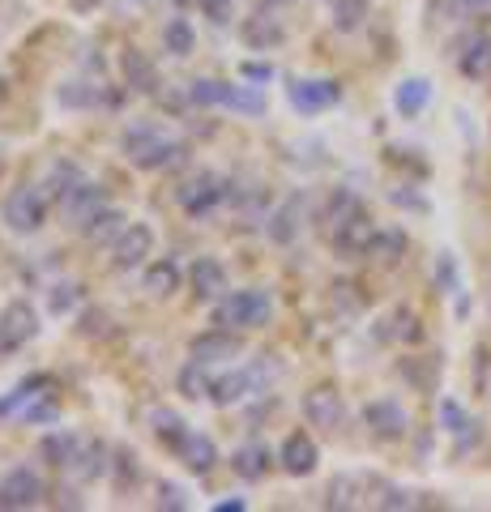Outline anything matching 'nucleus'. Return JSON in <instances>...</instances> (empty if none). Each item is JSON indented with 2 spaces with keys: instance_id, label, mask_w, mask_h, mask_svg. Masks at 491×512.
Listing matches in <instances>:
<instances>
[{
  "instance_id": "nucleus-6",
  "label": "nucleus",
  "mask_w": 491,
  "mask_h": 512,
  "mask_svg": "<svg viewBox=\"0 0 491 512\" xmlns=\"http://www.w3.org/2000/svg\"><path fill=\"white\" fill-rule=\"evenodd\" d=\"M35 333H39V316H35V308H30L26 299L9 303V308L0 312V355H9V350L26 346L30 338H35Z\"/></svg>"
},
{
  "instance_id": "nucleus-27",
  "label": "nucleus",
  "mask_w": 491,
  "mask_h": 512,
  "mask_svg": "<svg viewBox=\"0 0 491 512\" xmlns=\"http://www.w3.org/2000/svg\"><path fill=\"white\" fill-rule=\"evenodd\" d=\"M146 291H150L154 299H167V295H176V291H180V265L171 261V256L146 269Z\"/></svg>"
},
{
  "instance_id": "nucleus-45",
  "label": "nucleus",
  "mask_w": 491,
  "mask_h": 512,
  "mask_svg": "<svg viewBox=\"0 0 491 512\" xmlns=\"http://www.w3.org/2000/svg\"><path fill=\"white\" fill-rule=\"evenodd\" d=\"M393 325H398L393 333H398L402 342H415V338H419V320H415V312H398V316H393Z\"/></svg>"
},
{
  "instance_id": "nucleus-21",
  "label": "nucleus",
  "mask_w": 491,
  "mask_h": 512,
  "mask_svg": "<svg viewBox=\"0 0 491 512\" xmlns=\"http://www.w3.org/2000/svg\"><path fill=\"white\" fill-rule=\"evenodd\" d=\"M457 69H462V77H470V82L491 77V35H474L466 43V52L457 56Z\"/></svg>"
},
{
  "instance_id": "nucleus-4",
  "label": "nucleus",
  "mask_w": 491,
  "mask_h": 512,
  "mask_svg": "<svg viewBox=\"0 0 491 512\" xmlns=\"http://www.w3.org/2000/svg\"><path fill=\"white\" fill-rule=\"evenodd\" d=\"M176 197H180V210L188 218H210L218 205H223V180H218L214 171H197L193 180L180 184Z\"/></svg>"
},
{
  "instance_id": "nucleus-31",
  "label": "nucleus",
  "mask_w": 491,
  "mask_h": 512,
  "mask_svg": "<svg viewBox=\"0 0 491 512\" xmlns=\"http://www.w3.org/2000/svg\"><path fill=\"white\" fill-rule=\"evenodd\" d=\"M82 180H86V171L77 167V163H52V175H47V192H52L56 201H65Z\"/></svg>"
},
{
  "instance_id": "nucleus-26",
  "label": "nucleus",
  "mask_w": 491,
  "mask_h": 512,
  "mask_svg": "<svg viewBox=\"0 0 491 512\" xmlns=\"http://www.w3.org/2000/svg\"><path fill=\"white\" fill-rule=\"evenodd\" d=\"M77 448H82V436H73V431H52V436H43V444H39V453L52 461L56 470H65L69 461L77 457Z\"/></svg>"
},
{
  "instance_id": "nucleus-40",
  "label": "nucleus",
  "mask_w": 491,
  "mask_h": 512,
  "mask_svg": "<svg viewBox=\"0 0 491 512\" xmlns=\"http://www.w3.org/2000/svg\"><path fill=\"white\" fill-rule=\"evenodd\" d=\"M440 423H445V431H453V436H466V431L474 427L470 419H466V410L453 402V397H445V402H440Z\"/></svg>"
},
{
  "instance_id": "nucleus-49",
  "label": "nucleus",
  "mask_w": 491,
  "mask_h": 512,
  "mask_svg": "<svg viewBox=\"0 0 491 512\" xmlns=\"http://www.w3.org/2000/svg\"><path fill=\"white\" fill-rule=\"evenodd\" d=\"M197 5H201L205 13H210V18H218V22H223V13L231 9V0H197Z\"/></svg>"
},
{
  "instance_id": "nucleus-25",
  "label": "nucleus",
  "mask_w": 491,
  "mask_h": 512,
  "mask_svg": "<svg viewBox=\"0 0 491 512\" xmlns=\"http://www.w3.org/2000/svg\"><path fill=\"white\" fill-rule=\"evenodd\" d=\"M150 427H154V436L171 448V453H180L184 440H188V431H193L176 410H154V414H150Z\"/></svg>"
},
{
  "instance_id": "nucleus-50",
  "label": "nucleus",
  "mask_w": 491,
  "mask_h": 512,
  "mask_svg": "<svg viewBox=\"0 0 491 512\" xmlns=\"http://www.w3.org/2000/svg\"><path fill=\"white\" fill-rule=\"evenodd\" d=\"M69 5H73L77 13H90V9H99V5H103V0H69Z\"/></svg>"
},
{
  "instance_id": "nucleus-18",
  "label": "nucleus",
  "mask_w": 491,
  "mask_h": 512,
  "mask_svg": "<svg viewBox=\"0 0 491 512\" xmlns=\"http://www.w3.org/2000/svg\"><path fill=\"white\" fill-rule=\"evenodd\" d=\"M240 35H244L248 47H257V52H269V47H278L282 39H287V30H282V22H278L269 9H257L252 18H244Z\"/></svg>"
},
{
  "instance_id": "nucleus-8",
  "label": "nucleus",
  "mask_w": 491,
  "mask_h": 512,
  "mask_svg": "<svg viewBox=\"0 0 491 512\" xmlns=\"http://www.w3.org/2000/svg\"><path fill=\"white\" fill-rule=\"evenodd\" d=\"M43 504V478L35 470H9L0 474V508H35Z\"/></svg>"
},
{
  "instance_id": "nucleus-16",
  "label": "nucleus",
  "mask_w": 491,
  "mask_h": 512,
  "mask_svg": "<svg viewBox=\"0 0 491 512\" xmlns=\"http://www.w3.org/2000/svg\"><path fill=\"white\" fill-rule=\"evenodd\" d=\"M304 210H308V201L304 197H291V201H282L274 214H269V222H265V231H269V239L274 244H291V239L304 231Z\"/></svg>"
},
{
  "instance_id": "nucleus-28",
  "label": "nucleus",
  "mask_w": 491,
  "mask_h": 512,
  "mask_svg": "<svg viewBox=\"0 0 491 512\" xmlns=\"http://www.w3.org/2000/svg\"><path fill=\"white\" fill-rule=\"evenodd\" d=\"M427 99H432V86H427L423 77H406V82L398 86V94H393V107H398L402 116H419V111L427 107Z\"/></svg>"
},
{
  "instance_id": "nucleus-13",
  "label": "nucleus",
  "mask_w": 491,
  "mask_h": 512,
  "mask_svg": "<svg viewBox=\"0 0 491 512\" xmlns=\"http://www.w3.org/2000/svg\"><path fill=\"white\" fill-rule=\"evenodd\" d=\"M316 461H321V448H316L312 436H304V431L287 436V444H282V453H278V466L291 478H308L316 470Z\"/></svg>"
},
{
  "instance_id": "nucleus-15",
  "label": "nucleus",
  "mask_w": 491,
  "mask_h": 512,
  "mask_svg": "<svg viewBox=\"0 0 491 512\" xmlns=\"http://www.w3.org/2000/svg\"><path fill=\"white\" fill-rule=\"evenodd\" d=\"M120 73H124V86L133 94H154L158 90V69L146 52H137V47H124L120 56Z\"/></svg>"
},
{
  "instance_id": "nucleus-37",
  "label": "nucleus",
  "mask_w": 491,
  "mask_h": 512,
  "mask_svg": "<svg viewBox=\"0 0 491 512\" xmlns=\"http://www.w3.org/2000/svg\"><path fill=\"white\" fill-rule=\"evenodd\" d=\"M77 303H82V286L77 282H60V286H52V295H47V308L56 316H69Z\"/></svg>"
},
{
  "instance_id": "nucleus-47",
  "label": "nucleus",
  "mask_w": 491,
  "mask_h": 512,
  "mask_svg": "<svg viewBox=\"0 0 491 512\" xmlns=\"http://www.w3.org/2000/svg\"><path fill=\"white\" fill-rule=\"evenodd\" d=\"M107 333V316L103 312H86L82 316V338H103Z\"/></svg>"
},
{
  "instance_id": "nucleus-30",
  "label": "nucleus",
  "mask_w": 491,
  "mask_h": 512,
  "mask_svg": "<svg viewBox=\"0 0 491 512\" xmlns=\"http://www.w3.org/2000/svg\"><path fill=\"white\" fill-rule=\"evenodd\" d=\"M223 107H231V111H244V116H261V111H265V94H261L257 86H231V82H227Z\"/></svg>"
},
{
  "instance_id": "nucleus-10",
  "label": "nucleus",
  "mask_w": 491,
  "mask_h": 512,
  "mask_svg": "<svg viewBox=\"0 0 491 512\" xmlns=\"http://www.w3.org/2000/svg\"><path fill=\"white\" fill-rule=\"evenodd\" d=\"M150 252H154V231L146 227V222H129L124 235L112 244V265L116 269H137V265H146Z\"/></svg>"
},
{
  "instance_id": "nucleus-14",
  "label": "nucleus",
  "mask_w": 491,
  "mask_h": 512,
  "mask_svg": "<svg viewBox=\"0 0 491 512\" xmlns=\"http://www.w3.org/2000/svg\"><path fill=\"white\" fill-rule=\"evenodd\" d=\"M376 231H380V227L368 218V210H363V214H355L351 222H342V227L329 231V235H334V248H338V252H346V256H368Z\"/></svg>"
},
{
  "instance_id": "nucleus-17",
  "label": "nucleus",
  "mask_w": 491,
  "mask_h": 512,
  "mask_svg": "<svg viewBox=\"0 0 491 512\" xmlns=\"http://www.w3.org/2000/svg\"><path fill=\"white\" fill-rule=\"evenodd\" d=\"M188 282H193L197 299H218L227 291V269H223V261H214V256H197L193 269H188Z\"/></svg>"
},
{
  "instance_id": "nucleus-2",
  "label": "nucleus",
  "mask_w": 491,
  "mask_h": 512,
  "mask_svg": "<svg viewBox=\"0 0 491 512\" xmlns=\"http://www.w3.org/2000/svg\"><path fill=\"white\" fill-rule=\"evenodd\" d=\"M269 320H274V295L257 291V286L218 299V308H214V325H223V329H261Z\"/></svg>"
},
{
  "instance_id": "nucleus-51",
  "label": "nucleus",
  "mask_w": 491,
  "mask_h": 512,
  "mask_svg": "<svg viewBox=\"0 0 491 512\" xmlns=\"http://www.w3.org/2000/svg\"><path fill=\"white\" fill-rule=\"evenodd\" d=\"M218 512H244V500H223V504H218Z\"/></svg>"
},
{
  "instance_id": "nucleus-46",
  "label": "nucleus",
  "mask_w": 491,
  "mask_h": 512,
  "mask_svg": "<svg viewBox=\"0 0 491 512\" xmlns=\"http://www.w3.org/2000/svg\"><path fill=\"white\" fill-rule=\"evenodd\" d=\"M240 73L248 77V82H261V86H265V82H274V64H261V60H248Z\"/></svg>"
},
{
  "instance_id": "nucleus-24",
  "label": "nucleus",
  "mask_w": 491,
  "mask_h": 512,
  "mask_svg": "<svg viewBox=\"0 0 491 512\" xmlns=\"http://www.w3.org/2000/svg\"><path fill=\"white\" fill-rule=\"evenodd\" d=\"M269 448L265 444H244V448H235L231 453V470L240 474V478H248V483H257V478H265L269 474Z\"/></svg>"
},
{
  "instance_id": "nucleus-43",
  "label": "nucleus",
  "mask_w": 491,
  "mask_h": 512,
  "mask_svg": "<svg viewBox=\"0 0 491 512\" xmlns=\"http://www.w3.org/2000/svg\"><path fill=\"white\" fill-rule=\"evenodd\" d=\"M158 508L184 512V508H188V500H184V487H180V483H163V487H158Z\"/></svg>"
},
{
  "instance_id": "nucleus-42",
  "label": "nucleus",
  "mask_w": 491,
  "mask_h": 512,
  "mask_svg": "<svg viewBox=\"0 0 491 512\" xmlns=\"http://www.w3.org/2000/svg\"><path fill=\"white\" fill-rule=\"evenodd\" d=\"M112 466H116V483H120V487H133L137 478H141V466H137V457L129 453V448H120Z\"/></svg>"
},
{
  "instance_id": "nucleus-11",
  "label": "nucleus",
  "mask_w": 491,
  "mask_h": 512,
  "mask_svg": "<svg viewBox=\"0 0 491 512\" xmlns=\"http://www.w3.org/2000/svg\"><path fill=\"white\" fill-rule=\"evenodd\" d=\"M304 419L312 427H321V431H338L346 423V406H342V393L338 389H329V384H321V389H312L304 397Z\"/></svg>"
},
{
  "instance_id": "nucleus-33",
  "label": "nucleus",
  "mask_w": 491,
  "mask_h": 512,
  "mask_svg": "<svg viewBox=\"0 0 491 512\" xmlns=\"http://www.w3.org/2000/svg\"><path fill=\"white\" fill-rule=\"evenodd\" d=\"M180 393H184V397H193V402H201V397H210V393H214V380L205 376V363L188 359V367L180 372Z\"/></svg>"
},
{
  "instance_id": "nucleus-12",
  "label": "nucleus",
  "mask_w": 491,
  "mask_h": 512,
  "mask_svg": "<svg viewBox=\"0 0 491 512\" xmlns=\"http://www.w3.org/2000/svg\"><path fill=\"white\" fill-rule=\"evenodd\" d=\"M60 210H65V218L73 222V227H86L94 214L107 210V188L94 184V180H82L65 201H60Z\"/></svg>"
},
{
  "instance_id": "nucleus-35",
  "label": "nucleus",
  "mask_w": 491,
  "mask_h": 512,
  "mask_svg": "<svg viewBox=\"0 0 491 512\" xmlns=\"http://www.w3.org/2000/svg\"><path fill=\"white\" fill-rule=\"evenodd\" d=\"M402 252H406V235L402 231H385V227L376 231L372 248H368V256H376V261H385V265H393Z\"/></svg>"
},
{
  "instance_id": "nucleus-3",
  "label": "nucleus",
  "mask_w": 491,
  "mask_h": 512,
  "mask_svg": "<svg viewBox=\"0 0 491 512\" xmlns=\"http://www.w3.org/2000/svg\"><path fill=\"white\" fill-rule=\"evenodd\" d=\"M47 184H22V188H13L9 197H5V210H0V218H5V227L9 231H39L43 222H47Z\"/></svg>"
},
{
  "instance_id": "nucleus-41",
  "label": "nucleus",
  "mask_w": 491,
  "mask_h": 512,
  "mask_svg": "<svg viewBox=\"0 0 491 512\" xmlns=\"http://www.w3.org/2000/svg\"><path fill=\"white\" fill-rule=\"evenodd\" d=\"M18 419H22V423H52V419H56V397H52V393H39L35 402H30V406L18 414Z\"/></svg>"
},
{
  "instance_id": "nucleus-22",
  "label": "nucleus",
  "mask_w": 491,
  "mask_h": 512,
  "mask_svg": "<svg viewBox=\"0 0 491 512\" xmlns=\"http://www.w3.org/2000/svg\"><path fill=\"white\" fill-rule=\"evenodd\" d=\"M180 461L193 474H210L214 466H218V448H214V440L210 436H201V431H188V440H184V448H180Z\"/></svg>"
},
{
  "instance_id": "nucleus-9",
  "label": "nucleus",
  "mask_w": 491,
  "mask_h": 512,
  "mask_svg": "<svg viewBox=\"0 0 491 512\" xmlns=\"http://www.w3.org/2000/svg\"><path fill=\"white\" fill-rule=\"evenodd\" d=\"M363 423H368V431L380 436V440H402L406 427H410L406 410L393 402V397H376V402L363 406Z\"/></svg>"
},
{
  "instance_id": "nucleus-1",
  "label": "nucleus",
  "mask_w": 491,
  "mask_h": 512,
  "mask_svg": "<svg viewBox=\"0 0 491 512\" xmlns=\"http://www.w3.org/2000/svg\"><path fill=\"white\" fill-rule=\"evenodd\" d=\"M120 150L129 154V163L141 167V171H176L188 163V146L176 137H167L163 128H154L146 120L129 124L120 133Z\"/></svg>"
},
{
  "instance_id": "nucleus-39",
  "label": "nucleus",
  "mask_w": 491,
  "mask_h": 512,
  "mask_svg": "<svg viewBox=\"0 0 491 512\" xmlns=\"http://www.w3.org/2000/svg\"><path fill=\"white\" fill-rule=\"evenodd\" d=\"M65 107H86V103H99V86H86V82H69V86H60L56 94Z\"/></svg>"
},
{
  "instance_id": "nucleus-34",
  "label": "nucleus",
  "mask_w": 491,
  "mask_h": 512,
  "mask_svg": "<svg viewBox=\"0 0 491 512\" xmlns=\"http://www.w3.org/2000/svg\"><path fill=\"white\" fill-rule=\"evenodd\" d=\"M188 103L193 107H223V94H227V82H214V77H197L188 82Z\"/></svg>"
},
{
  "instance_id": "nucleus-44",
  "label": "nucleus",
  "mask_w": 491,
  "mask_h": 512,
  "mask_svg": "<svg viewBox=\"0 0 491 512\" xmlns=\"http://www.w3.org/2000/svg\"><path fill=\"white\" fill-rule=\"evenodd\" d=\"M419 504L423 500H419L415 491H398V487L385 491V500H380V508H419Z\"/></svg>"
},
{
  "instance_id": "nucleus-20",
  "label": "nucleus",
  "mask_w": 491,
  "mask_h": 512,
  "mask_svg": "<svg viewBox=\"0 0 491 512\" xmlns=\"http://www.w3.org/2000/svg\"><path fill=\"white\" fill-rule=\"evenodd\" d=\"M107 470H112V461H107V448L103 444H90V440H82L77 457L65 466V474H73L77 483H94V478H103Z\"/></svg>"
},
{
  "instance_id": "nucleus-29",
  "label": "nucleus",
  "mask_w": 491,
  "mask_h": 512,
  "mask_svg": "<svg viewBox=\"0 0 491 512\" xmlns=\"http://www.w3.org/2000/svg\"><path fill=\"white\" fill-rule=\"evenodd\" d=\"M355 214H363V201L355 197L351 188H334V197H329V205H325V222H329V231H338L342 222H351Z\"/></svg>"
},
{
  "instance_id": "nucleus-7",
  "label": "nucleus",
  "mask_w": 491,
  "mask_h": 512,
  "mask_svg": "<svg viewBox=\"0 0 491 512\" xmlns=\"http://www.w3.org/2000/svg\"><path fill=\"white\" fill-rule=\"evenodd\" d=\"M338 99H342V86L334 77H299V82H291V107L304 111V116H316V111L334 107Z\"/></svg>"
},
{
  "instance_id": "nucleus-38",
  "label": "nucleus",
  "mask_w": 491,
  "mask_h": 512,
  "mask_svg": "<svg viewBox=\"0 0 491 512\" xmlns=\"http://www.w3.org/2000/svg\"><path fill=\"white\" fill-rule=\"evenodd\" d=\"M355 487H359V478H334L329 491H325V504L329 508H355L359 504L355 500Z\"/></svg>"
},
{
  "instance_id": "nucleus-36",
  "label": "nucleus",
  "mask_w": 491,
  "mask_h": 512,
  "mask_svg": "<svg viewBox=\"0 0 491 512\" xmlns=\"http://www.w3.org/2000/svg\"><path fill=\"white\" fill-rule=\"evenodd\" d=\"M368 18V0H334V26L338 30H359Z\"/></svg>"
},
{
  "instance_id": "nucleus-19",
  "label": "nucleus",
  "mask_w": 491,
  "mask_h": 512,
  "mask_svg": "<svg viewBox=\"0 0 491 512\" xmlns=\"http://www.w3.org/2000/svg\"><path fill=\"white\" fill-rule=\"evenodd\" d=\"M124 227H129V218L107 205V210H99V214H94L86 227H82V239H86L90 248H107V244H116V239L124 235Z\"/></svg>"
},
{
  "instance_id": "nucleus-23",
  "label": "nucleus",
  "mask_w": 491,
  "mask_h": 512,
  "mask_svg": "<svg viewBox=\"0 0 491 512\" xmlns=\"http://www.w3.org/2000/svg\"><path fill=\"white\" fill-rule=\"evenodd\" d=\"M43 389H52V376H30V380H22L13 393L0 397V419H18V414H22L30 402H35Z\"/></svg>"
},
{
  "instance_id": "nucleus-5",
  "label": "nucleus",
  "mask_w": 491,
  "mask_h": 512,
  "mask_svg": "<svg viewBox=\"0 0 491 512\" xmlns=\"http://www.w3.org/2000/svg\"><path fill=\"white\" fill-rule=\"evenodd\" d=\"M240 350H244V342L235 338L231 329H205V333H197L193 342H188V359H197V363H205V367H214V363H231V359H240Z\"/></svg>"
},
{
  "instance_id": "nucleus-32",
  "label": "nucleus",
  "mask_w": 491,
  "mask_h": 512,
  "mask_svg": "<svg viewBox=\"0 0 491 512\" xmlns=\"http://www.w3.org/2000/svg\"><path fill=\"white\" fill-rule=\"evenodd\" d=\"M163 47H167L171 56H188V52L197 47V30L188 26L184 18H171V22L163 26Z\"/></svg>"
},
{
  "instance_id": "nucleus-48",
  "label": "nucleus",
  "mask_w": 491,
  "mask_h": 512,
  "mask_svg": "<svg viewBox=\"0 0 491 512\" xmlns=\"http://www.w3.org/2000/svg\"><path fill=\"white\" fill-rule=\"evenodd\" d=\"M449 9L453 13H483V9H491V0H449Z\"/></svg>"
}]
</instances>
